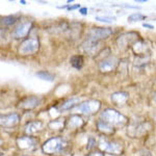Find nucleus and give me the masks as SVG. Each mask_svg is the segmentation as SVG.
<instances>
[{"instance_id":"obj_1","label":"nucleus","mask_w":156,"mask_h":156,"mask_svg":"<svg viewBox=\"0 0 156 156\" xmlns=\"http://www.w3.org/2000/svg\"><path fill=\"white\" fill-rule=\"evenodd\" d=\"M100 120L108 123L115 128H122L126 126L128 123L127 117H125L124 115L117 112L115 109H112V108H107L103 112H101Z\"/></svg>"},{"instance_id":"obj_2","label":"nucleus","mask_w":156,"mask_h":156,"mask_svg":"<svg viewBox=\"0 0 156 156\" xmlns=\"http://www.w3.org/2000/svg\"><path fill=\"white\" fill-rule=\"evenodd\" d=\"M68 143L64 137L62 136H54L49 138L48 140L43 144L42 151L47 155H53L64 151L67 148Z\"/></svg>"},{"instance_id":"obj_3","label":"nucleus","mask_w":156,"mask_h":156,"mask_svg":"<svg viewBox=\"0 0 156 156\" xmlns=\"http://www.w3.org/2000/svg\"><path fill=\"white\" fill-rule=\"evenodd\" d=\"M99 149L110 155H122L124 152V147L120 142L117 140H107L105 138H101L99 142Z\"/></svg>"},{"instance_id":"obj_4","label":"nucleus","mask_w":156,"mask_h":156,"mask_svg":"<svg viewBox=\"0 0 156 156\" xmlns=\"http://www.w3.org/2000/svg\"><path fill=\"white\" fill-rule=\"evenodd\" d=\"M40 49V41L37 37H28L20 44L18 52L20 55L36 54Z\"/></svg>"},{"instance_id":"obj_5","label":"nucleus","mask_w":156,"mask_h":156,"mask_svg":"<svg viewBox=\"0 0 156 156\" xmlns=\"http://www.w3.org/2000/svg\"><path fill=\"white\" fill-rule=\"evenodd\" d=\"M100 107H101L100 101H98V100H87V101L81 103V104H79L78 106L75 107V110L77 112H79V114L90 115L99 112Z\"/></svg>"},{"instance_id":"obj_6","label":"nucleus","mask_w":156,"mask_h":156,"mask_svg":"<svg viewBox=\"0 0 156 156\" xmlns=\"http://www.w3.org/2000/svg\"><path fill=\"white\" fill-rule=\"evenodd\" d=\"M138 34L136 32H126L118 37L117 45L120 49H126L128 47H132L137 42Z\"/></svg>"},{"instance_id":"obj_7","label":"nucleus","mask_w":156,"mask_h":156,"mask_svg":"<svg viewBox=\"0 0 156 156\" xmlns=\"http://www.w3.org/2000/svg\"><path fill=\"white\" fill-rule=\"evenodd\" d=\"M112 34V30L110 28H104V27H96L90 30L87 34V39L94 40V41L100 42L109 37Z\"/></svg>"},{"instance_id":"obj_8","label":"nucleus","mask_w":156,"mask_h":156,"mask_svg":"<svg viewBox=\"0 0 156 156\" xmlns=\"http://www.w3.org/2000/svg\"><path fill=\"white\" fill-rule=\"evenodd\" d=\"M32 23L31 21H24L22 23H20L16 28L14 29V31L12 32V36L14 39H23V37L28 36L30 30L32 28Z\"/></svg>"},{"instance_id":"obj_9","label":"nucleus","mask_w":156,"mask_h":156,"mask_svg":"<svg viewBox=\"0 0 156 156\" xmlns=\"http://www.w3.org/2000/svg\"><path fill=\"white\" fill-rule=\"evenodd\" d=\"M119 66V59L115 56H107L99 62V70L102 73H109L117 69Z\"/></svg>"},{"instance_id":"obj_10","label":"nucleus","mask_w":156,"mask_h":156,"mask_svg":"<svg viewBox=\"0 0 156 156\" xmlns=\"http://www.w3.org/2000/svg\"><path fill=\"white\" fill-rule=\"evenodd\" d=\"M37 145V138L30 136V135H25V136H20L17 138V146L21 150H34Z\"/></svg>"},{"instance_id":"obj_11","label":"nucleus","mask_w":156,"mask_h":156,"mask_svg":"<svg viewBox=\"0 0 156 156\" xmlns=\"http://www.w3.org/2000/svg\"><path fill=\"white\" fill-rule=\"evenodd\" d=\"M40 103H41V98L40 97L29 96L21 100L18 104V107L23 110H31L34 108H36Z\"/></svg>"},{"instance_id":"obj_12","label":"nucleus","mask_w":156,"mask_h":156,"mask_svg":"<svg viewBox=\"0 0 156 156\" xmlns=\"http://www.w3.org/2000/svg\"><path fill=\"white\" fill-rule=\"evenodd\" d=\"M20 122V115L18 114H9V115H2L0 119V124L1 127L4 128H12L19 124Z\"/></svg>"},{"instance_id":"obj_13","label":"nucleus","mask_w":156,"mask_h":156,"mask_svg":"<svg viewBox=\"0 0 156 156\" xmlns=\"http://www.w3.org/2000/svg\"><path fill=\"white\" fill-rule=\"evenodd\" d=\"M84 125V121L80 115H73L69 118V121H67V128L68 129H77Z\"/></svg>"},{"instance_id":"obj_14","label":"nucleus","mask_w":156,"mask_h":156,"mask_svg":"<svg viewBox=\"0 0 156 156\" xmlns=\"http://www.w3.org/2000/svg\"><path fill=\"white\" fill-rule=\"evenodd\" d=\"M44 127V124L41 121H34V122H29L28 124L25 126V133L27 135L36 134L39 131H41Z\"/></svg>"},{"instance_id":"obj_15","label":"nucleus","mask_w":156,"mask_h":156,"mask_svg":"<svg viewBox=\"0 0 156 156\" xmlns=\"http://www.w3.org/2000/svg\"><path fill=\"white\" fill-rule=\"evenodd\" d=\"M97 128L99 130V132H101L104 135H112L115 132V128L114 126H112L110 124L104 122L102 120H99L97 122Z\"/></svg>"},{"instance_id":"obj_16","label":"nucleus","mask_w":156,"mask_h":156,"mask_svg":"<svg viewBox=\"0 0 156 156\" xmlns=\"http://www.w3.org/2000/svg\"><path fill=\"white\" fill-rule=\"evenodd\" d=\"M99 44H100V42L94 41V40H90V39H87V40L82 43L81 47H82V49L84 50V52L90 53V54H94L95 52H97Z\"/></svg>"},{"instance_id":"obj_17","label":"nucleus","mask_w":156,"mask_h":156,"mask_svg":"<svg viewBox=\"0 0 156 156\" xmlns=\"http://www.w3.org/2000/svg\"><path fill=\"white\" fill-rule=\"evenodd\" d=\"M129 99V94L126 92H117L112 95V101L115 105H124Z\"/></svg>"},{"instance_id":"obj_18","label":"nucleus","mask_w":156,"mask_h":156,"mask_svg":"<svg viewBox=\"0 0 156 156\" xmlns=\"http://www.w3.org/2000/svg\"><path fill=\"white\" fill-rule=\"evenodd\" d=\"M131 48L135 55H137V56H146V51H147L148 47L145 41L140 40V41H137L133 45Z\"/></svg>"},{"instance_id":"obj_19","label":"nucleus","mask_w":156,"mask_h":156,"mask_svg":"<svg viewBox=\"0 0 156 156\" xmlns=\"http://www.w3.org/2000/svg\"><path fill=\"white\" fill-rule=\"evenodd\" d=\"M67 126V121L65 118H59L57 120H53L48 124V127L52 130H62Z\"/></svg>"},{"instance_id":"obj_20","label":"nucleus","mask_w":156,"mask_h":156,"mask_svg":"<svg viewBox=\"0 0 156 156\" xmlns=\"http://www.w3.org/2000/svg\"><path fill=\"white\" fill-rule=\"evenodd\" d=\"M70 62H71V66L77 70H80L83 67V57L81 55H73L70 58Z\"/></svg>"},{"instance_id":"obj_21","label":"nucleus","mask_w":156,"mask_h":156,"mask_svg":"<svg viewBox=\"0 0 156 156\" xmlns=\"http://www.w3.org/2000/svg\"><path fill=\"white\" fill-rule=\"evenodd\" d=\"M19 15H14V16H6L1 18V25L4 26H11V25L15 24L19 20Z\"/></svg>"},{"instance_id":"obj_22","label":"nucleus","mask_w":156,"mask_h":156,"mask_svg":"<svg viewBox=\"0 0 156 156\" xmlns=\"http://www.w3.org/2000/svg\"><path fill=\"white\" fill-rule=\"evenodd\" d=\"M79 101H80V98H78V97L72 98V99H70V100H68V101H66L65 103H62V106H60V109H62V110L70 109V108L74 107Z\"/></svg>"},{"instance_id":"obj_23","label":"nucleus","mask_w":156,"mask_h":156,"mask_svg":"<svg viewBox=\"0 0 156 156\" xmlns=\"http://www.w3.org/2000/svg\"><path fill=\"white\" fill-rule=\"evenodd\" d=\"M37 76L40 77L43 80H47V81H53L54 80V75L51 74L48 71H40L37 73Z\"/></svg>"},{"instance_id":"obj_24","label":"nucleus","mask_w":156,"mask_h":156,"mask_svg":"<svg viewBox=\"0 0 156 156\" xmlns=\"http://www.w3.org/2000/svg\"><path fill=\"white\" fill-rule=\"evenodd\" d=\"M147 17L145 15H142L140 12H135V14H132L128 17V21L130 22H134V21H142V20H145Z\"/></svg>"},{"instance_id":"obj_25","label":"nucleus","mask_w":156,"mask_h":156,"mask_svg":"<svg viewBox=\"0 0 156 156\" xmlns=\"http://www.w3.org/2000/svg\"><path fill=\"white\" fill-rule=\"evenodd\" d=\"M96 20L100 22H105V23H110L115 21V17H96Z\"/></svg>"},{"instance_id":"obj_26","label":"nucleus","mask_w":156,"mask_h":156,"mask_svg":"<svg viewBox=\"0 0 156 156\" xmlns=\"http://www.w3.org/2000/svg\"><path fill=\"white\" fill-rule=\"evenodd\" d=\"M95 146H96V140H95L93 137H90L89 143H87V150H90V149H93V148H94Z\"/></svg>"},{"instance_id":"obj_27","label":"nucleus","mask_w":156,"mask_h":156,"mask_svg":"<svg viewBox=\"0 0 156 156\" xmlns=\"http://www.w3.org/2000/svg\"><path fill=\"white\" fill-rule=\"evenodd\" d=\"M80 9V5H79V4H76V5L69 6V7H68V11H73V9Z\"/></svg>"},{"instance_id":"obj_28","label":"nucleus","mask_w":156,"mask_h":156,"mask_svg":"<svg viewBox=\"0 0 156 156\" xmlns=\"http://www.w3.org/2000/svg\"><path fill=\"white\" fill-rule=\"evenodd\" d=\"M89 156H104V154L101 152H93V153H90Z\"/></svg>"},{"instance_id":"obj_29","label":"nucleus","mask_w":156,"mask_h":156,"mask_svg":"<svg viewBox=\"0 0 156 156\" xmlns=\"http://www.w3.org/2000/svg\"><path fill=\"white\" fill-rule=\"evenodd\" d=\"M80 12H81L82 15H87V7H82V9H80Z\"/></svg>"},{"instance_id":"obj_30","label":"nucleus","mask_w":156,"mask_h":156,"mask_svg":"<svg viewBox=\"0 0 156 156\" xmlns=\"http://www.w3.org/2000/svg\"><path fill=\"white\" fill-rule=\"evenodd\" d=\"M143 26L146 27V28H150V29L154 28V26H153V25H150V24H147V23H144V24H143Z\"/></svg>"},{"instance_id":"obj_31","label":"nucleus","mask_w":156,"mask_h":156,"mask_svg":"<svg viewBox=\"0 0 156 156\" xmlns=\"http://www.w3.org/2000/svg\"><path fill=\"white\" fill-rule=\"evenodd\" d=\"M146 1H147V0H136V2H140V3H144Z\"/></svg>"},{"instance_id":"obj_32","label":"nucleus","mask_w":156,"mask_h":156,"mask_svg":"<svg viewBox=\"0 0 156 156\" xmlns=\"http://www.w3.org/2000/svg\"><path fill=\"white\" fill-rule=\"evenodd\" d=\"M20 3H22V4H25V3H26V1H24V0H21V1H20Z\"/></svg>"}]
</instances>
